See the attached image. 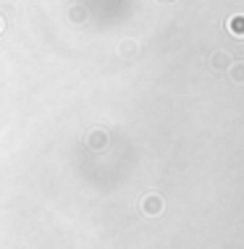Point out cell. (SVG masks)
<instances>
[{"instance_id": "obj_1", "label": "cell", "mask_w": 244, "mask_h": 249, "mask_svg": "<svg viewBox=\"0 0 244 249\" xmlns=\"http://www.w3.org/2000/svg\"><path fill=\"white\" fill-rule=\"evenodd\" d=\"M234 21H236V24H234V26H236V29H239V32H244V18L239 16V18H234Z\"/></svg>"}]
</instances>
